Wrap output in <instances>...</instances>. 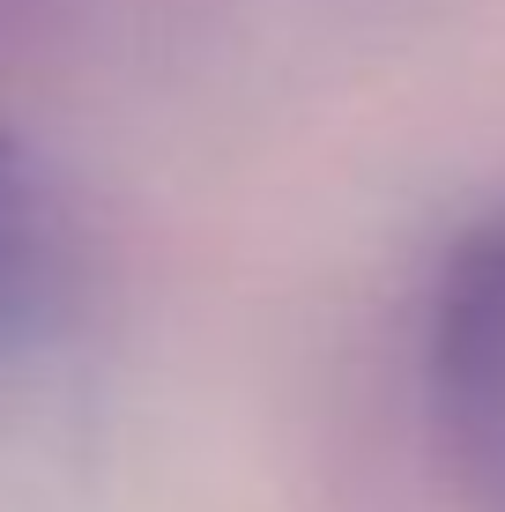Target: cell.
<instances>
[{
	"label": "cell",
	"mask_w": 505,
	"mask_h": 512,
	"mask_svg": "<svg viewBox=\"0 0 505 512\" xmlns=\"http://www.w3.org/2000/svg\"><path fill=\"white\" fill-rule=\"evenodd\" d=\"M0 179H8V141H0Z\"/></svg>",
	"instance_id": "2"
},
{
	"label": "cell",
	"mask_w": 505,
	"mask_h": 512,
	"mask_svg": "<svg viewBox=\"0 0 505 512\" xmlns=\"http://www.w3.org/2000/svg\"><path fill=\"white\" fill-rule=\"evenodd\" d=\"M431 401L454 468L505 512V208L454 238L431 290Z\"/></svg>",
	"instance_id": "1"
}]
</instances>
